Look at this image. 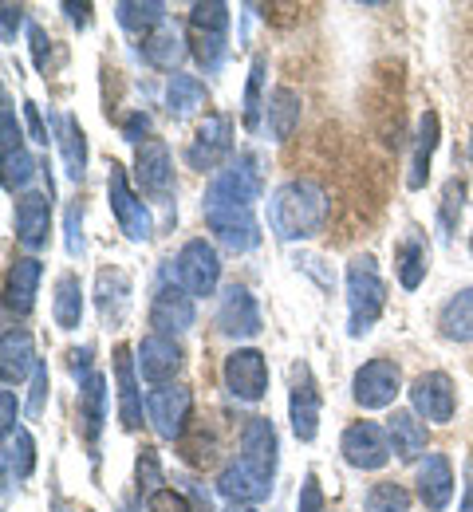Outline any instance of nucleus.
Instances as JSON below:
<instances>
[{
  "label": "nucleus",
  "mask_w": 473,
  "mask_h": 512,
  "mask_svg": "<svg viewBox=\"0 0 473 512\" xmlns=\"http://www.w3.org/2000/svg\"><path fill=\"white\" fill-rule=\"evenodd\" d=\"M52 320H56V327H60V331H75V327L83 323V284H79V276L64 272V276L56 280Z\"/></svg>",
  "instance_id": "obj_32"
},
{
  "label": "nucleus",
  "mask_w": 473,
  "mask_h": 512,
  "mask_svg": "<svg viewBox=\"0 0 473 512\" xmlns=\"http://www.w3.org/2000/svg\"><path fill=\"white\" fill-rule=\"evenodd\" d=\"M462 209H466V182L450 178V182H446V190H442V205H438V225H442V237H450V233H454V225H458Z\"/></svg>",
  "instance_id": "obj_41"
},
{
  "label": "nucleus",
  "mask_w": 473,
  "mask_h": 512,
  "mask_svg": "<svg viewBox=\"0 0 473 512\" xmlns=\"http://www.w3.org/2000/svg\"><path fill=\"white\" fill-rule=\"evenodd\" d=\"M367 512H410V497L399 481H379L367 489Z\"/></svg>",
  "instance_id": "obj_39"
},
{
  "label": "nucleus",
  "mask_w": 473,
  "mask_h": 512,
  "mask_svg": "<svg viewBox=\"0 0 473 512\" xmlns=\"http://www.w3.org/2000/svg\"><path fill=\"white\" fill-rule=\"evenodd\" d=\"M410 406L418 418L426 422H450L454 418V406H458V394H454V383L450 375L442 371H426L410 383Z\"/></svg>",
  "instance_id": "obj_15"
},
{
  "label": "nucleus",
  "mask_w": 473,
  "mask_h": 512,
  "mask_svg": "<svg viewBox=\"0 0 473 512\" xmlns=\"http://www.w3.org/2000/svg\"><path fill=\"white\" fill-rule=\"evenodd\" d=\"M146 130H150V119H146V115H131V119L123 123V134H127L131 142H135V138H142Z\"/></svg>",
  "instance_id": "obj_53"
},
{
  "label": "nucleus",
  "mask_w": 473,
  "mask_h": 512,
  "mask_svg": "<svg viewBox=\"0 0 473 512\" xmlns=\"http://www.w3.org/2000/svg\"><path fill=\"white\" fill-rule=\"evenodd\" d=\"M178 280L190 296H213L221 284V256L209 241H186L178 253Z\"/></svg>",
  "instance_id": "obj_11"
},
{
  "label": "nucleus",
  "mask_w": 473,
  "mask_h": 512,
  "mask_svg": "<svg viewBox=\"0 0 473 512\" xmlns=\"http://www.w3.org/2000/svg\"><path fill=\"white\" fill-rule=\"evenodd\" d=\"M217 331L229 339H253L261 331V308L245 284H229L217 304Z\"/></svg>",
  "instance_id": "obj_14"
},
{
  "label": "nucleus",
  "mask_w": 473,
  "mask_h": 512,
  "mask_svg": "<svg viewBox=\"0 0 473 512\" xmlns=\"http://www.w3.org/2000/svg\"><path fill=\"white\" fill-rule=\"evenodd\" d=\"M32 469H36V442L28 430H16L12 438H4V473L24 481L32 477Z\"/></svg>",
  "instance_id": "obj_38"
},
{
  "label": "nucleus",
  "mask_w": 473,
  "mask_h": 512,
  "mask_svg": "<svg viewBox=\"0 0 473 512\" xmlns=\"http://www.w3.org/2000/svg\"><path fill=\"white\" fill-rule=\"evenodd\" d=\"M40 280H44V264H40L36 256H20V260H12L8 280H4V308H8L12 316H28V312L36 308Z\"/></svg>",
  "instance_id": "obj_19"
},
{
  "label": "nucleus",
  "mask_w": 473,
  "mask_h": 512,
  "mask_svg": "<svg viewBox=\"0 0 473 512\" xmlns=\"http://www.w3.org/2000/svg\"><path fill=\"white\" fill-rule=\"evenodd\" d=\"M470 162H473V142H470Z\"/></svg>",
  "instance_id": "obj_57"
},
{
  "label": "nucleus",
  "mask_w": 473,
  "mask_h": 512,
  "mask_svg": "<svg viewBox=\"0 0 473 512\" xmlns=\"http://www.w3.org/2000/svg\"><path fill=\"white\" fill-rule=\"evenodd\" d=\"M24 111H28V127H32V138L48 146V127H44V119H40V107H36V103H24Z\"/></svg>",
  "instance_id": "obj_52"
},
{
  "label": "nucleus",
  "mask_w": 473,
  "mask_h": 512,
  "mask_svg": "<svg viewBox=\"0 0 473 512\" xmlns=\"http://www.w3.org/2000/svg\"><path fill=\"white\" fill-rule=\"evenodd\" d=\"M387 434H391V449L399 461H418L426 453V426L418 422L414 410H395L387 422Z\"/></svg>",
  "instance_id": "obj_28"
},
{
  "label": "nucleus",
  "mask_w": 473,
  "mask_h": 512,
  "mask_svg": "<svg viewBox=\"0 0 473 512\" xmlns=\"http://www.w3.org/2000/svg\"><path fill=\"white\" fill-rule=\"evenodd\" d=\"M261 193H265V178H261L257 154H237L233 166H225L209 178L202 201L205 205H245V209H253L261 201Z\"/></svg>",
  "instance_id": "obj_4"
},
{
  "label": "nucleus",
  "mask_w": 473,
  "mask_h": 512,
  "mask_svg": "<svg viewBox=\"0 0 473 512\" xmlns=\"http://www.w3.org/2000/svg\"><path fill=\"white\" fill-rule=\"evenodd\" d=\"M438 331L450 339V343H473V288L454 292L442 312H438Z\"/></svg>",
  "instance_id": "obj_29"
},
{
  "label": "nucleus",
  "mask_w": 473,
  "mask_h": 512,
  "mask_svg": "<svg viewBox=\"0 0 473 512\" xmlns=\"http://www.w3.org/2000/svg\"><path fill=\"white\" fill-rule=\"evenodd\" d=\"M470 253H473V241H470Z\"/></svg>",
  "instance_id": "obj_58"
},
{
  "label": "nucleus",
  "mask_w": 473,
  "mask_h": 512,
  "mask_svg": "<svg viewBox=\"0 0 473 512\" xmlns=\"http://www.w3.org/2000/svg\"><path fill=\"white\" fill-rule=\"evenodd\" d=\"M205 225L209 233L229 249V253H249L261 245V225H257V213L245 209V205H205Z\"/></svg>",
  "instance_id": "obj_5"
},
{
  "label": "nucleus",
  "mask_w": 473,
  "mask_h": 512,
  "mask_svg": "<svg viewBox=\"0 0 473 512\" xmlns=\"http://www.w3.org/2000/svg\"><path fill=\"white\" fill-rule=\"evenodd\" d=\"M190 52L198 56V64L209 75L225 64V52H229V4L205 0V4L190 8Z\"/></svg>",
  "instance_id": "obj_3"
},
{
  "label": "nucleus",
  "mask_w": 473,
  "mask_h": 512,
  "mask_svg": "<svg viewBox=\"0 0 473 512\" xmlns=\"http://www.w3.org/2000/svg\"><path fill=\"white\" fill-rule=\"evenodd\" d=\"M0 12H4V44H12V40H16V28H20V20H24V8H20V4H4Z\"/></svg>",
  "instance_id": "obj_51"
},
{
  "label": "nucleus",
  "mask_w": 473,
  "mask_h": 512,
  "mask_svg": "<svg viewBox=\"0 0 473 512\" xmlns=\"http://www.w3.org/2000/svg\"><path fill=\"white\" fill-rule=\"evenodd\" d=\"M339 453L347 457V465L355 469H383L391 461V434L379 426V422H351L339 438Z\"/></svg>",
  "instance_id": "obj_10"
},
{
  "label": "nucleus",
  "mask_w": 473,
  "mask_h": 512,
  "mask_svg": "<svg viewBox=\"0 0 473 512\" xmlns=\"http://www.w3.org/2000/svg\"><path fill=\"white\" fill-rule=\"evenodd\" d=\"M146 512H190V505H186L178 493H170V489H158V493L146 501Z\"/></svg>",
  "instance_id": "obj_48"
},
{
  "label": "nucleus",
  "mask_w": 473,
  "mask_h": 512,
  "mask_svg": "<svg viewBox=\"0 0 473 512\" xmlns=\"http://www.w3.org/2000/svg\"><path fill=\"white\" fill-rule=\"evenodd\" d=\"M142 56L150 67H162V71H174L186 56V40L174 32V28H158L142 40Z\"/></svg>",
  "instance_id": "obj_36"
},
{
  "label": "nucleus",
  "mask_w": 473,
  "mask_h": 512,
  "mask_svg": "<svg viewBox=\"0 0 473 512\" xmlns=\"http://www.w3.org/2000/svg\"><path fill=\"white\" fill-rule=\"evenodd\" d=\"M190 410H194V394L186 386L170 383V386H154L146 394V414H150V426L162 442H178L186 434V422H190Z\"/></svg>",
  "instance_id": "obj_6"
},
{
  "label": "nucleus",
  "mask_w": 473,
  "mask_h": 512,
  "mask_svg": "<svg viewBox=\"0 0 473 512\" xmlns=\"http://www.w3.org/2000/svg\"><path fill=\"white\" fill-rule=\"evenodd\" d=\"M265 107H269V134L276 142H288L292 130L300 127V95L292 87H272Z\"/></svg>",
  "instance_id": "obj_31"
},
{
  "label": "nucleus",
  "mask_w": 473,
  "mask_h": 512,
  "mask_svg": "<svg viewBox=\"0 0 473 512\" xmlns=\"http://www.w3.org/2000/svg\"><path fill=\"white\" fill-rule=\"evenodd\" d=\"M296 512H324V493H320L316 473L304 477V489H300V505H296Z\"/></svg>",
  "instance_id": "obj_47"
},
{
  "label": "nucleus",
  "mask_w": 473,
  "mask_h": 512,
  "mask_svg": "<svg viewBox=\"0 0 473 512\" xmlns=\"http://www.w3.org/2000/svg\"><path fill=\"white\" fill-rule=\"evenodd\" d=\"M221 379H225V390L237 398V402H261L269 394V359L253 347H241L225 359L221 367Z\"/></svg>",
  "instance_id": "obj_9"
},
{
  "label": "nucleus",
  "mask_w": 473,
  "mask_h": 512,
  "mask_svg": "<svg viewBox=\"0 0 473 512\" xmlns=\"http://www.w3.org/2000/svg\"><path fill=\"white\" fill-rule=\"evenodd\" d=\"M138 371L142 379L154 386H170V379L182 371V347L170 335H146L138 343Z\"/></svg>",
  "instance_id": "obj_18"
},
{
  "label": "nucleus",
  "mask_w": 473,
  "mask_h": 512,
  "mask_svg": "<svg viewBox=\"0 0 473 512\" xmlns=\"http://www.w3.org/2000/svg\"><path fill=\"white\" fill-rule=\"evenodd\" d=\"M225 512H257V509H253V505H229Z\"/></svg>",
  "instance_id": "obj_56"
},
{
  "label": "nucleus",
  "mask_w": 473,
  "mask_h": 512,
  "mask_svg": "<svg viewBox=\"0 0 473 512\" xmlns=\"http://www.w3.org/2000/svg\"><path fill=\"white\" fill-rule=\"evenodd\" d=\"M52 233V197L48 193H24L16 201V237L24 249H44Z\"/></svg>",
  "instance_id": "obj_20"
},
{
  "label": "nucleus",
  "mask_w": 473,
  "mask_h": 512,
  "mask_svg": "<svg viewBox=\"0 0 473 512\" xmlns=\"http://www.w3.org/2000/svg\"><path fill=\"white\" fill-rule=\"evenodd\" d=\"M115 20H119L127 32H138V36L146 40L150 32L162 28V20H166V4H158V0H146V4L123 0V4H115Z\"/></svg>",
  "instance_id": "obj_37"
},
{
  "label": "nucleus",
  "mask_w": 473,
  "mask_h": 512,
  "mask_svg": "<svg viewBox=\"0 0 473 512\" xmlns=\"http://www.w3.org/2000/svg\"><path fill=\"white\" fill-rule=\"evenodd\" d=\"M399 390H403V371L395 359H371L351 379V398L363 410H387L399 398Z\"/></svg>",
  "instance_id": "obj_7"
},
{
  "label": "nucleus",
  "mask_w": 473,
  "mask_h": 512,
  "mask_svg": "<svg viewBox=\"0 0 473 512\" xmlns=\"http://www.w3.org/2000/svg\"><path fill=\"white\" fill-rule=\"evenodd\" d=\"M115 379H119V422L127 430H138L142 426V390L135 379L131 347H115Z\"/></svg>",
  "instance_id": "obj_25"
},
{
  "label": "nucleus",
  "mask_w": 473,
  "mask_h": 512,
  "mask_svg": "<svg viewBox=\"0 0 473 512\" xmlns=\"http://www.w3.org/2000/svg\"><path fill=\"white\" fill-rule=\"evenodd\" d=\"M36 347H32V335L24 327L16 331H4V343H0V375L4 383H24L28 375H36Z\"/></svg>",
  "instance_id": "obj_23"
},
{
  "label": "nucleus",
  "mask_w": 473,
  "mask_h": 512,
  "mask_svg": "<svg viewBox=\"0 0 473 512\" xmlns=\"http://www.w3.org/2000/svg\"><path fill=\"white\" fill-rule=\"evenodd\" d=\"M383 308H387V284L375 268V256H355L347 264V335L363 339L383 316Z\"/></svg>",
  "instance_id": "obj_2"
},
{
  "label": "nucleus",
  "mask_w": 473,
  "mask_h": 512,
  "mask_svg": "<svg viewBox=\"0 0 473 512\" xmlns=\"http://www.w3.org/2000/svg\"><path fill=\"white\" fill-rule=\"evenodd\" d=\"M229 154H233V119L229 115H205V123L198 127L190 150H186V162L205 174V170H217Z\"/></svg>",
  "instance_id": "obj_13"
},
{
  "label": "nucleus",
  "mask_w": 473,
  "mask_h": 512,
  "mask_svg": "<svg viewBox=\"0 0 473 512\" xmlns=\"http://www.w3.org/2000/svg\"><path fill=\"white\" fill-rule=\"evenodd\" d=\"M32 174H36V162H32L28 150L4 154V190L8 193H20V197H24L28 182H32Z\"/></svg>",
  "instance_id": "obj_42"
},
{
  "label": "nucleus",
  "mask_w": 473,
  "mask_h": 512,
  "mask_svg": "<svg viewBox=\"0 0 473 512\" xmlns=\"http://www.w3.org/2000/svg\"><path fill=\"white\" fill-rule=\"evenodd\" d=\"M454 497V469L446 453H426L418 465V501L430 512H442Z\"/></svg>",
  "instance_id": "obj_22"
},
{
  "label": "nucleus",
  "mask_w": 473,
  "mask_h": 512,
  "mask_svg": "<svg viewBox=\"0 0 473 512\" xmlns=\"http://www.w3.org/2000/svg\"><path fill=\"white\" fill-rule=\"evenodd\" d=\"M135 178L146 197L170 201V193H174V162H170V146L162 138H146L135 150Z\"/></svg>",
  "instance_id": "obj_12"
},
{
  "label": "nucleus",
  "mask_w": 473,
  "mask_h": 512,
  "mask_svg": "<svg viewBox=\"0 0 473 512\" xmlns=\"http://www.w3.org/2000/svg\"><path fill=\"white\" fill-rule=\"evenodd\" d=\"M48 390H52V379H48V367L40 363L36 375H32V398H28V418H40L44 406H48Z\"/></svg>",
  "instance_id": "obj_45"
},
{
  "label": "nucleus",
  "mask_w": 473,
  "mask_h": 512,
  "mask_svg": "<svg viewBox=\"0 0 473 512\" xmlns=\"http://www.w3.org/2000/svg\"><path fill=\"white\" fill-rule=\"evenodd\" d=\"M56 142L64 150V166H68L71 182H83V174H87V138H83V130L71 115H56Z\"/></svg>",
  "instance_id": "obj_33"
},
{
  "label": "nucleus",
  "mask_w": 473,
  "mask_h": 512,
  "mask_svg": "<svg viewBox=\"0 0 473 512\" xmlns=\"http://www.w3.org/2000/svg\"><path fill=\"white\" fill-rule=\"evenodd\" d=\"M328 193L312 178H292L269 201V229L280 241H308L328 225Z\"/></svg>",
  "instance_id": "obj_1"
},
{
  "label": "nucleus",
  "mask_w": 473,
  "mask_h": 512,
  "mask_svg": "<svg viewBox=\"0 0 473 512\" xmlns=\"http://www.w3.org/2000/svg\"><path fill=\"white\" fill-rule=\"evenodd\" d=\"M426 268H430V245L418 229H406V237L395 245V272H399V284L406 292H414L422 280H426Z\"/></svg>",
  "instance_id": "obj_27"
},
{
  "label": "nucleus",
  "mask_w": 473,
  "mask_h": 512,
  "mask_svg": "<svg viewBox=\"0 0 473 512\" xmlns=\"http://www.w3.org/2000/svg\"><path fill=\"white\" fill-rule=\"evenodd\" d=\"M68 253L83 256L87 245H83V205H71L68 209Z\"/></svg>",
  "instance_id": "obj_46"
},
{
  "label": "nucleus",
  "mask_w": 473,
  "mask_h": 512,
  "mask_svg": "<svg viewBox=\"0 0 473 512\" xmlns=\"http://www.w3.org/2000/svg\"><path fill=\"white\" fill-rule=\"evenodd\" d=\"M0 154H16V150H24V138H20V127H16V115H12V107H8V99H4V111H0Z\"/></svg>",
  "instance_id": "obj_44"
},
{
  "label": "nucleus",
  "mask_w": 473,
  "mask_h": 512,
  "mask_svg": "<svg viewBox=\"0 0 473 512\" xmlns=\"http://www.w3.org/2000/svg\"><path fill=\"white\" fill-rule=\"evenodd\" d=\"M288 414H292V434H296L300 442H316V434H320V390H316L312 371H308L304 363L292 371Z\"/></svg>",
  "instance_id": "obj_17"
},
{
  "label": "nucleus",
  "mask_w": 473,
  "mask_h": 512,
  "mask_svg": "<svg viewBox=\"0 0 473 512\" xmlns=\"http://www.w3.org/2000/svg\"><path fill=\"white\" fill-rule=\"evenodd\" d=\"M217 493L229 497L233 505H257V501H265L272 493V477L261 473V469H253V465H245V461H233V465L221 469Z\"/></svg>",
  "instance_id": "obj_21"
},
{
  "label": "nucleus",
  "mask_w": 473,
  "mask_h": 512,
  "mask_svg": "<svg viewBox=\"0 0 473 512\" xmlns=\"http://www.w3.org/2000/svg\"><path fill=\"white\" fill-rule=\"evenodd\" d=\"M205 103V83L198 75H182L174 71L170 75V87H166V107L174 119H190L198 107Z\"/></svg>",
  "instance_id": "obj_34"
},
{
  "label": "nucleus",
  "mask_w": 473,
  "mask_h": 512,
  "mask_svg": "<svg viewBox=\"0 0 473 512\" xmlns=\"http://www.w3.org/2000/svg\"><path fill=\"white\" fill-rule=\"evenodd\" d=\"M265 71H269V60H265V56H253L249 87H245V115H241L249 130L261 127V87H265Z\"/></svg>",
  "instance_id": "obj_40"
},
{
  "label": "nucleus",
  "mask_w": 473,
  "mask_h": 512,
  "mask_svg": "<svg viewBox=\"0 0 473 512\" xmlns=\"http://www.w3.org/2000/svg\"><path fill=\"white\" fill-rule=\"evenodd\" d=\"M0 434H4V438L16 434V398H12V390L0 394Z\"/></svg>",
  "instance_id": "obj_49"
},
{
  "label": "nucleus",
  "mask_w": 473,
  "mask_h": 512,
  "mask_svg": "<svg viewBox=\"0 0 473 512\" xmlns=\"http://www.w3.org/2000/svg\"><path fill=\"white\" fill-rule=\"evenodd\" d=\"M462 512H473V489H466V501H462Z\"/></svg>",
  "instance_id": "obj_55"
},
{
  "label": "nucleus",
  "mask_w": 473,
  "mask_h": 512,
  "mask_svg": "<svg viewBox=\"0 0 473 512\" xmlns=\"http://www.w3.org/2000/svg\"><path fill=\"white\" fill-rule=\"evenodd\" d=\"M241 461L261 469V473H276V430L269 418H249L241 430Z\"/></svg>",
  "instance_id": "obj_24"
},
{
  "label": "nucleus",
  "mask_w": 473,
  "mask_h": 512,
  "mask_svg": "<svg viewBox=\"0 0 473 512\" xmlns=\"http://www.w3.org/2000/svg\"><path fill=\"white\" fill-rule=\"evenodd\" d=\"M107 197H111V213L119 221V229L131 237V241H150L154 237V221H150V209L142 205V197L131 190V178L123 166L111 162V174H107Z\"/></svg>",
  "instance_id": "obj_8"
},
{
  "label": "nucleus",
  "mask_w": 473,
  "mask_h": 512,
  "mask_svg": "<svg viewBox=\"0 0 473 512\" xmlns=\"http://www.w3.org/2000/svg\"><path fill=\"white\" fill-rule=\"evenodd\" d=\"M28 40H32V60H36V67L40 71H48V36H44V28H28Z\"/></svg>",
  "instance_id": "obj_50"
},
{
  "label": "nucleus",
  "mask_w": 473,
  "mask_h": 512,
  "mask_svg": "<svg viewBox=\"0 0 473 512\" xmlns=\"http://www.w3.org/2000/svg\"><path fill=\"white\" fill-rule=\"evenodd\" d=\"M79 414H83V430L87 438L95 442L103 422H107V379L103 375H91L87 383L79 386Z\"/></svg>",
  "instance_id": "obj_35"
},
{
  "label": "nucleus",
  "mask_w": 473,
  "mask_h": 512,
  "mask_svg": "<svg viewBox=\"0 0 473 512\" xmlns=\"http://www.w3.org/2000/svg\"><path fill=\"white\" fill-rule=\"evenodd\" d=\"M150 327L158 335H182L194 327V296L178 284H158L154 300H150Z\"/></svg>",
  "instance_id": "obj_16"
},
{
  "label": "nucleus",
  "mask_w": 473,
  "mask_h": 512,
  "mask_svg": "<svg viewBox=\"0 0 473 512\" xmlns=\"http://www.w3.org/2000/svg\"><path fill=\"white\" fill-rule=\"evenodd\" d=\"M434 150H438V115L426 111V115L418 119V142H414V158H410V178H406L410 190H422V186H426Z\"/></svg>",
  "instance_id": "obj_30"
},
{
  "label": "nucleus",
  "mask_w": 473,
  "mask_h": 512,
  "mask_svg": "<svg viewBox=\"0 0 473 512\" xmlns=\"http://www.w3.org/2000/svg\"><path fill=\"white\" fill-rule=\"evenodd\" d=\"M64 12H68L79 28H87V24H91V4H64Z\"/></svg>",
  "instance_id": "obj_54"
},
{
  "label": "nucleus",
  "mask_w": 473,
  "mask_h": 512,
  "mask_svg": "<svg viewBox=\"0 0 473 512\" xmlns=\"http://www.w3.org/2000/svg\"><path fill=\"white\" fill-rule=\"evenodd\" d=\"M158 485H162V469H158V453L146 446L138 453V489H146L150 497L158 493Z\"/></svg>",
  "instance_id": "obj_43"
},
{
  "label": "nucleus",
  "mask_w": 473,
  "mask_h": 512,
  "mask_svg": "<svg viewBox=\"0 0 473 512\" xmlns=\"http://www.w3.org/2000/svg\"><path fill=\"white\" fill-rule=\"evenodd\" d=\"M95 300H99L103 320L123 323L127 320V308H131V276L123 268H103L99 280H95Z\"/></svg>",
  "instance_id": "obj_26"
}]
</instances>
